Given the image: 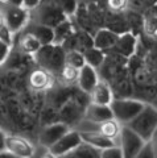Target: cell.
Wrapping results in <instances>:
<instances>
[{"label":"cell","mask_w":157,"mask_h":158,"mask_svg":"<svg viewBox=\"0 0 157 158\" xmlns=\"http://www.w3.org/2000/svg\"><path fill=\"white\" fill-rule=\"evenodd\" d=\"M144 32L148 36H157V15H152L145 19Z\"/></svg>","instance_id":"obj_23"},{"label":"cell","mask_w":157,"mask_h":158,"mask_svg":"<svg viewBox=\"0 0 157 158\" xmlns=\"http://www.w3.org/2000/svg\"><path fill=\"white\" fill-rule=\"evenodd\" d=\"M127 127L139 135L145 142L151 141L157 131V107L145 104L141 112L131 123H128Z\"/></svg>","instance_id":"obj_1"},{"label":"cell","mask_w":157,"mask_h":158,"mask_svg":"<svg viewBox=\"0 0 157 158\" xmlns=\"http://www.w3.org/2000/svg\"><path fill=\"white\" fill-rule=\"evenodd\" d=\"M83 53V57H85V61H86V65L91 66L92 69H95V70H98L102 63L104 62V58H106V53L100 50V49H96V48H89L86 49Z\"/></svg>","instance_id":"obj_18"},{"label":"cell","mask_w":157,"mask_h":158,"mask_svg":"<svg viewBox=\"0 0 157 158\" xmlns=\"http://www.w3.org/2000/svg\"><path fill=\"white\" fill-rule=\"evenodd\" d=\"M135 49H136V37L132 33L125 32V33L119 34L115 46L111 50L116 52L117 54H120V56H123L125 58H128L135 53Z\"/></svg>","instance_id":"obj_13"},{"label":"cell","mask_w":157,"mask_h":158,"mask_svg":"<svg viewBox=\"0 0 157 158\" xmlns=\"http://www.w3.org/2000/svg\"><path fill=\"white\" fill-rule=\"evenodd\" d=\"M0 158H17V157L13 156L12 153H9L8 150H3L0 152Z\"/></svg>","instance_id":"obj_33"},{"label":"cell","mask_w":157,"mask_h":158,"mask_svg":"<svg viewBox=\"0 0 157 158\" xmlns=\"http://www.w3.org/2000/svg\"><path fill=\"white\" fill-rule=\"evenodd\" d=\"M53 74L45 69H36L29 75V86L34 91H45L53 86Z\"/></svg>","instance_id":"obj_10"},{"label":"cell","mask_w":157,"mask_h":158,"mask_svg":"<svg viewBox=\"0 0 157 158\" xmlns=\"http://www.w3.org/2000/svg\"><path fill=\"white\" fill-rule=\"evenodd\" d=\"M83 144L81 135L78 131H69L66 135H63L60 140H58L54 145H52L49 148V152L52 154H54L56 157H65L67 154H70L74 150H77L78 148Z\"/></svg>","instance_id":"obj_5"},{"label":"cell","mask_w":157,"mask_h":158,"mask_svg":"<svg viewBox=\"0 0 157 158\" xmlns=\"http://www.w3.org/2000/svg\"><path fill=\"white\" fill-rule=\"evenodd\" d=\"M31 33L41 42L42 46L54 44V28L42 25V24H37V25H34Z\"/></svg>","instance_id":"obj_17"},{"label":"cell","mask_w":157,"mask_h":158,"mask_svg":"<svg viewBox=\"0 0 157 158\" xmlns=\"http://www.w3.org/2000/svg\"><path fill=\"white\" fill-rule=\"evenodd\" d=\"M11 46L12 45H9V44L0 40V65H3L8 59L9 54H11Z\"/></svg>","instance_id":"obj_27"},{"label":"cell","mask_w":157,"mask_h":158,"mask_svg":"<svg viewBox=\"0 0 157 158\" xmlns=\"http://www.w3.org/2000/svg\"><path fill=\"white\" fill-rule=\"evenodd\" d=\"M6 141H7V135L0 129V152L6 150Z\"/></svg>","instance_id":"obj_30"},{"label":"cell","mask_w":157,"mask_h":158,"mask_svg":"<svg viewBox=\"0 0 157 158\" xmlns=\"http://www.w3.org/2000/svg\"><path fill=\"white\" fill-rule=\"evenodd\" d=\"M42 48L41 42L33 36V34L29 32L25 33L20 40V50L23 53L27 54H32V56H36V54L40 52V49Z\"/></svg>","instance_id":"obj_19"},{"label":"cell","mask_w":157,"mask_h":158,"mask_svg":"<svg viewBox=\"0 0 157 158\" xmlns=\"http://www.w3.org/2000/svg\"><path fill=\"white\" fill-rule=\"evenodd\" d=\"M4 24V17H3V12H0V27Z\"/></svg>","instance_id":"obj_35"},{"label":"cell","mask_w":157,"mask_h":158,"mask_svg":"<svg viewBox=\"0 0 157 158\" xmlns=\"http://www.w3.org/2000/svg\"><path fill=\"white\" fill-rule=\"evenodd\" d=\"M121 128H123V125H121L119 121H116L115 118H110V120H106L104 123L98 125V131L104 137L116 142V145H117V140H119Z\"/></svg>","instance_id":"obj_16"},{"label":"cell","mask_w":157,"mask_h":158,"mask_svg":"<svg viewBox=\"0 0 157 158\" xmlns=\"http://www.w3.org/2000/svg\"><path fill=\"white\" fill-rule=\"evenodd\" d=\"M149 142L152 144V148H153V152H155V157L157 158V131H156V133L153 135V137H152V140H151Z\"/></svg>","instance_id":"obj_31"},{"label":"cell","mask_w":157,"mask_h":158,"mask_svg":"<svg viewBox=\"0 0 157 158\" xmlns=\"http://www.w3.org/2000/svg\"><path fill=\"white\" fill-rule=\"evenodd\" d=\"M107 6L112 12H123L128 8V0H107Z\"/></svg>","instance_id":"obj_25"},{"label":"cell","mask_w":157,"mask_h":158,"mask_svg":"<svg viewBox=\"0 0 157 158\" xmlns=\"http://www.w3.org/2000/svg\"><path fill=\"white\" fill-rule=\"evenodd\" d=\"M82 142L90 148H94L96 150H103L106 148L114 146L116 145V142H114L110 138H107L102 135L99 131H87V132H79Z\"/></svg>","instance_id":"obj_11"},{"label":"cell","mask_w":157,"mask_h":158,"mask_svg":"<svg viewBox=\"0 0 157 158\" xmlns=\"http://www.w3.org/2000/svg\"><path fill=\"white\" fill-rule=\"evenodd\" d=\"M78 75H79V70L71 67V66H67V65L63 66L62 70L60 71V74H58L60 81L63 83V85H73V83H77Z\"/></svg>","instance_id":"obj_22"},{"label":"cell","mask_w":157,"mask_h":158,"mask_svg":"<svg viewBox=\"0 0 157 158\" xmlns=\"http://www.w3.org/2000/svg\"><path fill=\"white\" fill-rule=\"evenodd\" d=\"M36 56L41 67L52 74H60L62 67L65 66V52H62L61 45L52 44V45L42 46Z\"/></svg>","instance_id":"obj_3"},{"label":"cell","mask_w":157,"mask_h":158,"mask_svg":"<svg viewBox=\"0 0 157 158\" xmlns=\"http://www.w3.org/2000/svg\"><path fill=\"white\" fill-rule=\"evenodd\" d=\"M65 65L81 70V69L86 65L83 53L79 50H74V49H73V50H69L67 53H65Z\"/></svg>","instance_id":"obj_21"},{"label":"cell","mask_w":157,"mask_h":158,"mask_svg":"<svg viewBox=\"0 0 157 158\" xmlns=\"http://www.w3.org/2000/svg\"><path fill=\"white\" fill-rule=\"evenodd\" d=\"M0 40L4 41V42H7V44H9V45H12V33L7 28L6 24H3V25L0 27Z\"/></svg>","instance_id":"obj_28"},{"label":"cell","mask_w":157,"mask_h":158,"mask_svg":"<svg viewBox=\"0 0 157 158\" xmlns=\"http://www.w3.org/2000/svg\"><path fill=\"white\" fill-rule=\"evenodd\" d=\"M9 7H21L23 6V0H4Z\"/></svg>","instance_id":"obj_32"},{"label":"cell","mask_w":157,"mask_h":158,"mask_svg":"<svg viewBox=\"0 0 157 158\" xmlns=\"http://www.w3.org/2000/svg\"><path fill=\"white\" fill-rule=\"evenodd\" d=\"M119 37V33H116L111 29H100L98 31L94 38V48L100 50H111L115 46V44Z\"/></svg>","instance_id":"obj_15"},{"label":"cell","mask_w":157,"mask_h":158,"mask_svg":"<svg viewBox=\"0 0 157 158\" xmlns=\"http://www.w3.org/2000/svg\"><path fill=\"white\" fill-rule=\"evenodd\" d=\"M85 118L87 121L92 123V124L99 125L102 123H104L106 120L114 118L112 116V111L110 107L106 106H95V104H90L86 110V116Z\"/></svg>","instance_id":"obj_14"},{"label":"cell","mask_w":157,"mask_h":158,"mask_svg":"<svg viewBox=\"0 0 157 158\" xmlns=\"http://www.w3.org/2000/svg\"><path fill=\"white\" fill-rule=\"evenodd\" d=\"M99 158H124L123 153H121V149L119 145H114L110 148H106V149L100 150Z\"/></svg>","instance_id":"obj_24"},{"label":"cell","mask_w":157,"mask_h":158,"mask_svg":"<svg viewBox=\"0 0 157 158\" xmlns=\"http://www.w3.org/2000/svg\"><path fill=\"white\" fill-rule=\"evenodd\" d=\"M42 0H23V8L27 9L28 12L31 11H34V9H37L38 7L41 6Z\"/></svg>","instance_id":"obj_29"},{"label":"cell","mask_w":157,"mask_h":158,"mask_svg":"<svg viewBox=\"0 0 157 158\" xmlns=\"http://www.w3.org/2000/svg\"><path fill=\"white\" fill-rule=\"evenodd\" d=\"M99 78H98V73L95 69H92L89 65H85L79 70V75H78V86L85 94H89L94 90V87L98 85Z\"/></svg>","instance_id":"obj_12"},{"label":"cell","mask_w":157,"mask_h":158,"mask_svg":"<svg viewBox=\"0 0 157 158\" xmlns=\"http://www.w3.org/2000/svg\"><path fill=\"white\" fill-rule=\"evenodd\" d=\"M74 34V28H73L71 23L65 20L61 24L54 28V44L56 45H61L63 41L70 38Z\"/></svg>","instance_id":"obj_20"},{"label":"cell","mask_w":157,"mask_h":158,"mask_svg":"<svg viewBox=\"0 0 157 158\" xmlns=\"http://www.w3.org/2000/svg\"><path fill=\"white\" fill-rule=\"evenodd\" d=\"M69 131H70V128L66 124H62V123H56V124H50V125L45 127L41 131L40 137H38L40 145L49 149V148L52 145H54L63 135H66Z\"/></svg>","instance_id":"obj_8"},{"label":"cell","mask_w":157,"mask_h":158,"mask_svg":"<svg viewBox=\"0 0 157 158\" xmlns=\"http://www.w3.org/2000/svg\"><path fill=\"white\" fill-rule=\"evenodd\" d=\"M6 150L17 158H32L36 153L33 142L21 136H7Z\"/></svg>","instance_id":"obj_7"},{"label":"cell","mask_w":157,"mask_h":158,"mask_svg":"<svg viewBox=\"0 0 157 158\" xmlns=\"http://www.w3.org/2000/svg\"><path fill=\"white\" fill-rule=\"evenodd\" d=\"M41 158H58V157H56L54 154H52V153H50V152H49V150H48V152H46V153H45V154H44V156H42Z\"/></svg>","instance_id":"obj_34"},{"label":"cell","mask_w":157,"mask_h":158,"mask_svg":"<svg viewBox=\"0 0 157 158\" xmlns=\"http://www.w3.org/2000/svg\"><path fill=\"white\" fill-rule=\"evenodd\" d=\"M89 95H90V104H95V106L110 107L111 103L114 102V99H115L111 87L103 81L98 82V85L94 87V90H92Z\"/></svg>","instance_id":"obj_9"},{"label":"cell","mask_w":157,"mask_h":158,"mask_svg":"<svg viewBox=\"0 0 157 158\" xmlns=\"http://www.w3.org/2000/svg\"><path fill=\"white\" fill-rule=\"evenodd\" d=\"M135 158H156L155 157L153 148H152V144H151L149 141L145 142V145L141 148V150L137 153V156Z\"/></svg>","instance_id":"obj_26"},{"label":"cell","mask_w":157,"mask_h":158,"mask_svg":"<svg viewBox=\"0 0 157 158\" xmlns=\"http://www.w3.org/2000/svg\"><path fill=\"white\" fill-rule=\"evenodd\" d=\"M4 24L11 31L12 34H16L21 31L29 21V12L23 7H9L3 12Z\"/></svg>","instance_id":"obj_6"},{"label":"cell","mask_w":157,"mask_h":158,"mask_svg":"<svg viewBox=\"0 0 157 158\" xmlns=\"http://www.w3.org/2000/svg\"><path fill=\"white\" fill-rule=\"evenodd\" d=\"M144 106L145 103L135 99H114L110 108L115 120L121 125H127L141 112Z\"/></svg>","instance_id":"obj_2"},{"label":"cell","mask_w":157,"mask_h":158,"mask_svg":"<svg viewBox=\"0 0 157 158\" xmlns=\"http://www.w3.org/2000/svg\"><path fill=\"white\" fill-rule=\"evenodd\" d=\"M117 145L120 146L124 158H135L137 153L141 150V148L145 145V141L127 125H123L119 140H117Z\"/></svg>","instance_id":"obj_4"}]
</instances>
